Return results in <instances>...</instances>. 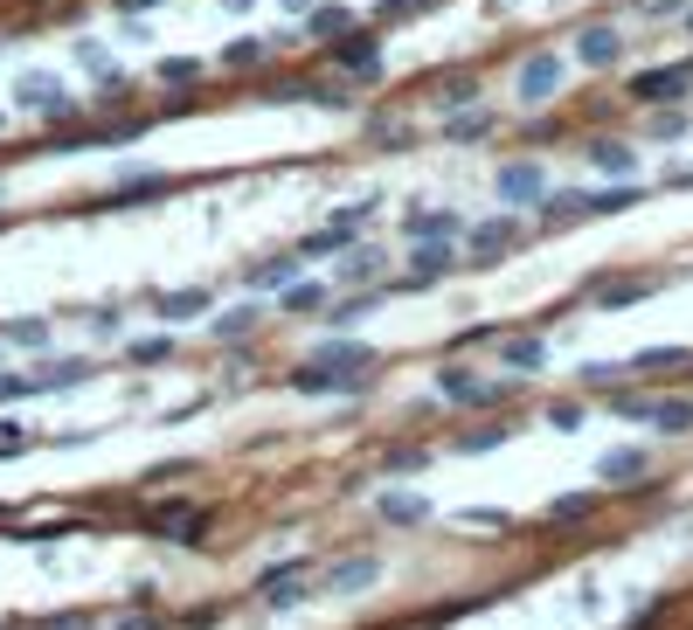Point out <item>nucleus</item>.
<instances>
[{
    "label": "nucleus",
    "instance_id": "1",
    "mask_svg": "<svg viewBox=\"0 0 693 630\" xmlns=\"http://www.w3.org/2000/svg\"><path fill=\"white\" fill-rule=\"evenodd\" d=\"M374 347H361V339H341L333 333L320 354H312V368H292V388L298 395H361L374 381Z\"/></svg>",
    "mask_w": 693,
    "mask_h": 630
},
{
    "label": "nucleus",
    "instance_id": "2",
    "mask_svg": "<svg viewBox=\"0 0 693 630\" xmlns=\"http://www.w3.org/2000/svg\"><path fill=\"white\" fill-rule=\"evenodd\" d=\"M430 388H437L444 403H499V395H507L499 381H479L472 368H465V360H444V368L430 374Z\"/></svg>",
    "mask_w": 693,
    "mask_h": 630
},
{
    "label": "nucleus",
    "instance_id": "3",
    "mask_svg": "<svg viewBox=\"0 0 693 630\" xmlns=\"http://www.w3.org/2000/svg\"><path fill=\"white\" fill-rule=\"evenodd\" d=\"M388 277V250H368V243H347L341 263H333V284L341 292H368V284Z\"/></svg>",
    "mask_w": 693,
    "mask_h": 630
},
{
    "label": "nucleus",
    "instance_id": "4",
    "mask_svg": "<svg viewBox=\"0 0 693 630\" xmlns=\"http://www.w3.org/2000/svg\"><path fill=\"white\" fill-rule=\"evenodd\" d=\"M645 465H652L645 444L604 450V457H596V485H604V492H631V485H645Z\"/></svg>",
    "mask_w": 693,
    "mask_h": 630
},
{
    "label": "nucleus",
    "instance_id": "5",
    "mask_svg": "<svg viewBox=\"0 0 693 630\" xmlns=\"http://www.w3.org/2000/svg\"><path fill=\"white\" fill-rule=\"evenodd\" d=\"M382 582V561L374 555H341V561H326V596H368V589Z\"/></svg>",
    "mask_w": 693,
    "mask_h": 630
},
{
    "label": "nucleus",
    "instance_id": "6",
    "mask_svg": "<svg viewBox=\"0 0 693 630\" xmlns=\"http://www.w3.org/2000/svg\"><path fill=\"white\" fill-rule=\"evenodd\" d=\"M451 271H458L451 236H423L417 250H409V284H437V277H451Z\"/></svg>",
    "mask_w": 693,
    "mask_h": 630
},
{
    "label": "nucleus",
    "instance_id": "7",
    "mask_svg": "<svg viewBox=\"0 0 693 630\" xmlns=\"http://www.w3.org/2000/svg\"><path fill=\"white\" fill-rule=\"evenodd\" d=\"M257 596H264L271 609H298V603H306V561H277V568H264Z\"/></svg>",
    "mask_w": 693,
    "mask_h": 630
},
{
    "label": "nucleus",
    "instance_id": "8",
    "mask_svg": "<svg viewBox=\"0 0 693 630\" xmlns=\"http://www.w3.org/2000/svg\"><path fill=\"white\" fill-rule=\"evenodd\" d=\"M513 250H520V222L513 215L472 228V263H499V257H513Z\"/></svg>",
    "mask_w": 693,
    "mask_h": 630
},
{
    "label": "nucleus",
    "instance_id": "9",
    "mask_svg": "<svg viewBox=\"0 0 693 630\" xmlns=\"http://www.w3.org/2000/svg\"><path fill=\"white\" fill-rule=\"evenodd\" d=\"M374 305H388L382 284H368V292H354V298H341V305H320V319H326V333H354V326L374 312Z\"/></svg>",
    "mask_w": 693,
    "mask_h": 630
},
{
    "label": "nucleus",
    "instance_id": "10",
    "mask_svg": "<svg viewBox=\"0 0 693 630\" xmlns=\"http://www.w3.org/2000/svg\"><path fill=\"white\" fill-rule=\"evenodd\" d=\"M499 360H507L513 374H541L548 368V339L541 333H499Z\"/></svg>",
    "mask_w": 693,
    "mask_h": 630
},
{
    "label": "nucleus",
    "instance_id": "11",
    "mask_svg": "<svg viewBox=\"0 0 693 630\" xmlns=\"http://www.w3.org/2000/svg\"><path fill=\"white\" fill-rule=\"evenodd\" d=\"M639 423H652L659 436H686L693 430V395H659V403H645Z\"/></svg>",
    "mask_w": 693,
    "mask_h": 630
},
{
    "label": "nucleus",
    "instance_id": "12",
    "mask_svg": "<svg viewBox=\"0 0 693 630\" xmlns=\"http://www.w3.org/2000/svg\"><path fill=\"white\" fill-rule=\"evenodd\" d=\"M652 292H659V277H604V284H596V298H604L610 312H631V305L652 298Z\"/></svg>",
    "mask_w": 693,
    "mask_h": 630
},
{
    "label": "nucleus",
    "instance_id": "13",
    "mask_svg": "<svg viewBox=\"0 0 693 630\" xmlns=\"http://www.w3.org/2000/svg\"><path fill=\"white\" fill-rule=\"evenodd\" d=\"M555 90H561V63H555V55H534V63L520 70V98L541 104V98H555Z\"/></svg>",
    "mask_w": 693,
    "mask_h": 630
},
{
    "label": "nucleus",
    "instance_id": "14",
    "mask_svg": "<svg viewBox=\"0 0 693 630\" xmlns=\"http://www.w3.org/2000/svg\"><path fill=\"white\" fill-rule=\"evenodd\" d=\"M209 312V292H160L153 298V319L160 326H181V319H201Z\"/></svg>",
    "mask_w": 693,
    "mask_h": 630
},
{
    "label": "nucleus",
    "instance_id": "15",
    "mask_svg": "<svg viewBox=\"0 0 693 630\" xmlns=\"http://www.w3.org/2000/svg\"><path fill=\"white\" fill-rule=\"evenodd\" d=\"M423 520H430L423 492H382V527H423Z\"/></svg>",
    "mask_w": 693,
    "mask_h": 630
},
{
    "label": "nucleus",
    "instance_id": "16",
    "mask_svg": "<svg viewBox=\"0 0 693 630\" xmlns=\"http://www.w3.org/2000/svg\"><path fill=\"white\" fill-rule=\"evenodd\" d=\"M298 263H306L298 250H277V257H257L243 277H250V284H264V292H277V284H292V277H298Z\"/></svg>",
    "mask_w": 693,
    "mask_h": 630
},
{
    "label": "nucleus",
    "instance_id": "17",
    "mask_svg": "<svg viewBox=\"0 0 693 630\" xmlns=\"http://www.w3.org/2000/svg\"><path fill=\"white\" fill-rule=\"evenodd\" d=\"M534 195H541V166L534 160L499 166V201H534Z\"/></svg>",
    "mask_w": 693,
    "mask_h": 630
},
{
    "label": "nucleus",
    "instance_id": "18",
    "mask_svg": "<svg viewBox=\"0 0 693 630\" xmlns=\"http://www.w3.org/2000/svg\"><path fill=\"white\" fill-rule=\"evenodd\" d=\"M624 368L631 374H680V368H693V354L686 347H645V354H631Z\"/></svg>",
    "mask_w": 693,
    "mask_h": 630
},
{
    "label": "nucleus",
    "instance_id": "19",
    "mask_svg": "<svg viewBox=\"0 0 693 630\" xmlns=\"http://www.w3.org/2000/svg\"><path fill=\"white\" fill-rule=\"evenodd\" d=\"M326 305L320 284H306V277H292V284H277V312H298V319H312Z\"/></svg>",
    "mask_w": 693,
    "mask_h": 630
},
{
    "label": "nucleus",
    "instance_id": "20",
    "mask_svg": "<svg viewBox=\"0 0 693 630\" xmlns=\"http://www.w3.org/2000/svg\"><path fill=\"white\" fill-rule=\"evenodd\" d=\"M541 201V222H548V228H569V222H583L590 215V201L583 195H534Z\"/></svg>",
    "mask_w": 693,
    "mask_h": 630
},
{
    "label": "nucleus",
    "instance_id": "21",
    "mask_svg": "<svg viewBox=\"0 0 693 630\" xmlns=\"http://www.w3.org/2000/svg\"><path fill=\"white\" fill-rule=\"evenodd\" d=\"M409 236H465V222L451 215V208H417V215H409Z\"/></svg>",
    "mask_w": 693,
    "mask_h": 630
},
{
    "label": "nucleus",
    "instance_id": "22",
    "mask_svg": "<svg viewBox=\"0 0 693 630\" xmlns=\"http://www.w3.org/2000/svg\"><path fill=\"white\" fill-rule=\"evenodd\" d=\"M257 326H264V305H230V312L215 319V339H250Z\"/></svg>",
    "mask_w": 693,
    "mask_h": 630
},
{
    "label": "nucleus",
    "instance_id": "23",
    "mask_svg": "<svg viewBox=\"0 0 693 630\" xmlns=\"http://www.w3.org/2000/svg\"><path fill=\"white\" fill-rule=\"evenodd\" d=\"M596 512V492H561V499H548V527H576Z\"/></svg>",
    "mask_w": 693,
    "mask_h": 630
},
{
    "label": "nucleus",
    "instance_id": "24",
    "mask_svg": "<svg viewBox=\"0 0 693 630\" xmlns=\"http://www.w3.org/2000/svg\"><path fill=\"white\" fill-rule=\"evenodd\" d=\"M84 374H90V360H49V368H35L28 381H35V388H77Z\"/></svg>",
    "mask_w": 693,
    "mask_h": 630
},
{
    "label": "nucleus",
    "instance_id": "25",
    "mask_svg": "<svg viewBox=\"0 0 693 630\" xmlns=\"http://www.w3.org/2000/svg\"><path fill=\"white\" fill-rule=\"evenodd\" d=\"M507 436H513V423H479V430H458L451 444H458V450H499Z\"/></svg>",
    "mask_w": 693,
    "mask_h": 630
},
{
    "label": "nucleus",
    "instance_id": "26",
    "mask_svg": "<svg viewBox=\"0 0 693 630\" xmlns=\"http://www.w3.org/2000/svg\"><path fill=\"white\" fill-rule=\"evenodd\" d=\"M430 465V450L423 444H396V450H382V471L388 479H403V471H423Z\"/></svg>",
    "mask_w": 693,
    "mask_h": 630
},
{
    "label": "nucleus",
    "instance_id": "27",
    "mask_svg": "<svg viewBox=\"0 0 693 630\" xmlns=\"http://www.w3.org/2000/svg\"><path fill=\"white\" fill-rule=\"evenodd\" d=\"M125 360H133V368H166V360H174V339H133Z\"/></svg>",
    "mask_w": 693,
    "mask_h": 630
},
{
    "label": "nucleus",
    "instance_id": "28",
    "mask_svg": "<svg viewBox=\"0 0 693 630\" xmlns=\"http://www.w3.org/2000/svg\"><path fill=\"white\" fill-rule=\"evenodd\" d=\"M458 527H479V533H507V527H513V512H507V506H499V512H493V506H465V512H458Z\"/></svg>",
    "mask_w": 693,
    "mask_h": 630
},
{
    "label": "nucleus",
    "instance_id": "29",
    "mask_svg": "<svg viewBox=\"0 0 693 630\" xmlns=\"http://www.w3.org/2000/svg\"><path fill=\"white\" fill-rule=\"evenodd\" d=\"M49 326L42 319H14V326H0V347H42Z\"/></svg>",
    "mask_w": 693,
    "mask_h": 630
},
{
    "label": "nucleus",
    "instance_id": "30",
    "mask_svg": "<svg viewBox=\"0 0 693 630\" xmlns=\"http://www.w3.org/2000/svg\"><path fill=\"white\" fill-rule=\"evenodd\" d=\"M680 90H686L680 70H645V76H639V98H680Z\"/></svg>",
    "mask_w": 693,
    "mask_h": 630
},
{
    "label": "nucleus",
    "instance_id": "31",
    "mask_svg": "<svg viewBox=\"0 0 693 630\" xmlns=\"http://www.w3.org/2000/svg\"><path fill=\"white\" fill-rule=\"evenodd\" d=\"M604 395H610V416H624V423H639V416H645V395L624 388V381H617V388H604Z\"/></svg>",
    "mask_w": 693,
    "mask_h": 630
},
{
    "label": "nucleus",
    "instance_id": "32",
    "mask_svg": "<svg viewBox=\"0 0 693 630\" xmlns=\"http://www.w3.org/2000/svg\"><path fill=\"white\" fill-rule=\"evenodd\" d=\"M596 166H610V174H631V146H610V139H596Z\"/></svg>",
    "mask_w": 693,
    "mask_h": 630
},
{
    "label": "nucleus",
    "instance_id": "33",
    "mask_svg": "<svg viewBox=\"0 0 693 630\" xmlns=\"http://www.w3.org/2000/svg\"><path fill=\"white\" fill-rule=\"evenodd\" d=\"M548 423H555L561 436H576V430L590 423V416H583V403H555V409H548Z\"/></svg>",
    "mask_w": 693,
    "mask_h": 630
},
{
    "label": "nucleus",
    "instance_id": "34",
    "mask_svg": "<svg viewBox=\"0 0 693 630\" xmlns=\"http://www.w3.org/2000/svg\"><path fill=\"white\" fill-rule=\"evenodd\" d=\"M583 381H590V388H617V381H624V360H610V368H604V360H590Z\"/></svg>",
    "mask_w": 693,
    "mask_h": 630
},
{
    "label": "nucleus",
    "instance_id": "35",
    "mask_svg": "<svg viewBox=\"0 0 693 630\" xmlns=\"http://www.w3.org/2000/svg\"><path fill=\"white\" fill-rule=\"evenodd\" d=\"M22 104H55V111H63V98H55L49 76H28V84H22Z\"/></svg>",
    "mask_w": 693,
    "mask_h": 630
},
{
    "label": "nucleus",
    "instance_id": "36",
    "mask_svg": "<svg viewBox=\"0 0 693 630\" xmlns=\"http://www.w3.org/2000/svg\"><path fill=\"white\" fill-rule=\"evenodd\" d=\"M583 55H590V63H610V55H617V35L590 28V35H583Z\"/></svg>",
    "mask_w": 693,
    "mask_h": 630
},
{
    "label": "nucleus",
    "instance_id": "37",
    "mask_svg": "<svg viewBox=\"0 0 693 630\" xmlns=\"http://www.w3.org/2000/svg\"><path fill=\"white\" fill-rule=\"evenodd\" d=\"M187 471H195L187 457H166V465H153V471H146V485H174V479H187Z\"/></svg>",
    "mask_w": 693,
    "mask_h": 630
},
{
    "label": "nucleus",
    "instance_id": "38",
    "mask_svg": "<svg viewBox=\"0 0 693 630\" xmlns=\"http://www.w3.org/2000/svg\"><path fill=\"white\" fill-rule=\"evenodd\" d=\"M14 395H35V381H28V374H8V368H0V403H14Z\"/></svg>",
    "mask_w": 693,
    "mask_h": 630
},
{
    "label": "nucleus",
    "instance_id": "39",
    "mask_svg": "<svg viewBox=\"0 0 693 630\" xmlns=\"http://www.w3.org/2000/svg\"><path fill=\"white\" fill-rule=\"evenodd\" d=\"M341 28H347L341 8H320V14H312V35H341Z\"/></svg>",
    "mask_w": 693,
    "mask_h": 630
},
{
    "label": "nucleus",
    "instance_id": "40",
    "mask_svg": "<svg viewBox=\"0 0 693 630\" xmlns=\"http://www.w3.org/2000/svg\"><path fill=\"white\" fill-rule=\"evenodd\" d=\"M111 630H160V617H146V609H125V617H111Z\"/></svg>",
    "mask_w": 693,
    "mask_h": 630
},
{
    "label": "nucleus",
    "instance_id": "41",
    "mask_svg": "<svg viewBox=\"0 0 693 630\" xmlns=\"http://www.w3.org/2000/svg\"><path fill=\"white\" fill-rule=\"evenodd\" d=\"M90 326H98V333H119L125 312H119V305H98V312H90Z\"/></svg>",
    "mask_w": 693,
    "mask_h": 630
},
{
    "label": "nucleus",
    "instance_id": "42",
    "mask_svg": "<svg viewBox=\"0 0 693 630\" xmlns=\"http://www.w3.org/2000/svg\"><path fill=\"white\" fill-rule=\"evenodd\" d=\"M479 132H485V119H451V125H444V139H479Z\"/></svg>",
    "mask_w": 693,
    "mask_h": 630
},
{
    "label": "nucleus",
    "instance_id": "43",
    "mask_svg": "<svg viewBox=\"0 0 693 630\" xmlns=\"http://www.w3.org/2000/svg\"><path fill=\"white\" fill-rule=\"evenodd\" d=\"M49 630H90V609H70V617H49Z\"/></svg>",
    "mask_w": 693,
    "mask_h": 630
}]
</instances>
